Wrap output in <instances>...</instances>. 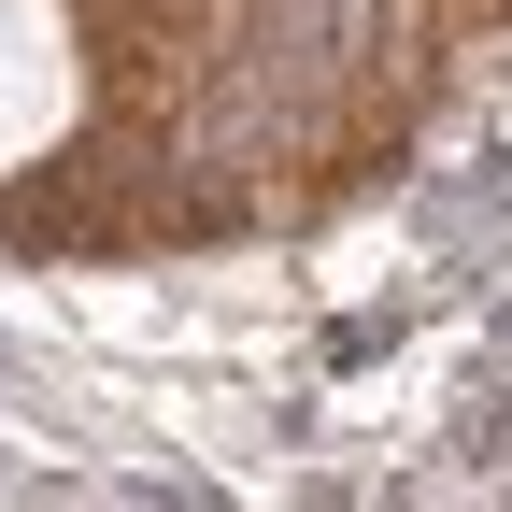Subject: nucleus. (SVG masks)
<instances>
[{"instance_id": "obj_1", "label": "nucleus", "mask_w": 512, "mask_h": 512, "mask_svg": "<svg viewBox=\"0 0 512 512\" xmlns=\"http://www.w3.org/2000/svg\"><path fill=\"white\" fill-rule=\"evenodd\" d=\"M57 100V29H43V0H0V143Z\"/></svg>"}]
</instances>
